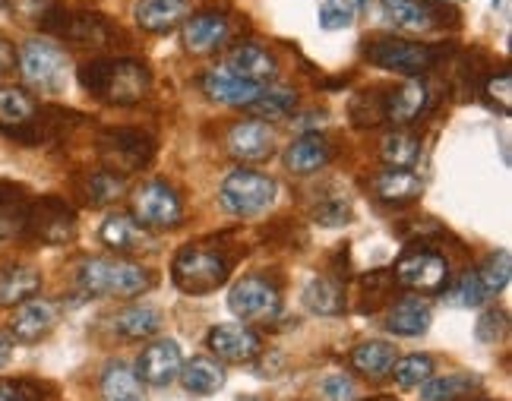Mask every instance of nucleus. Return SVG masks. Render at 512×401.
Listing matches in <instances>:
<instances>
[{"label":"nucleus","instance_id":"f257e3e1","mask_svg":"<svg viewBox=\"0 0 512 401\" xmlns=\"http://www.w3.org/2000/svg\"><path fill=\"white\" fill-rule=\"evenodd\" d=\"M80 86L98 102L127 108L146 98L152 73L136 57H92L80 67Z\"/></svg>","mask_w":512,"mask_h":401},{"label":"nucleus","instance_id":"f03ea898","mask_svg":"<svg viewBox=\"0 0 512 401\" xmlns=\"http://www.w3.org/2000/svg\"><path fill=\"white\" fill-rule=\"evenodd\" d=\"M76 285L86 297H140L155 285V275L121 256H92L76 269Z\"/></svg>","mask_w":512,"mask_h":401},{"label":"nucleus","instance_id":"7ed1b4c3","mask_svg":"<svg viewBox=\"0 0 512 401\" xmlns=\"http://www.w3.org/2000/svg\"><path fill=\"white\" fill-rule=\"evenodd\" d=\"M228 275H231V259L225 256V250L209 244H187L177 250L171 263L174 285L193 297L219 291L228 282Z\"/></svg>","mask_w":512,"mask_h":401},{"label":"nucleus","instance_id":"20e7f679","mask_svg":"<svg viewBox=\"0 0 512 401\" xmlns=\"http://www.w3.org/2000/svg\"><path fill=\"white\" fill-rule=\"evenodd\" d=\"M364 57L380 70L418 79L440 64L443 48L424 45V42H408V38H396V35H380V38H370L364 45Z\"/></svg>","mask_w":512,"mask_h":401},{"label":"nucleus","instance_id":"39448f33","mask_svg":"<svg viewBox=\"0 0 512 401\" xmlns=\"http://www.w3.org/2000/svg\"><path fill=\"white\" fill-rule=\"evenodd\" d=\"M95 155L105 171L130 177L149 168L155 155V139L133 127H108L95 136Z\"/></svg>","mask_w":512,"mask_h":401},{"label":"nucleus","instance_id":"423d86ee","mask_svg":"<svg viewBox=\"0 0 512 401\" xmlns=\"http://www.w3.org/2000/svg\"><path fill=\"white\" fill-rule=\"evenodd\" d=\"M80 225H76V209L61 196H42L32 199L26 206V222H23V234L35 244L45 247H67L76 237Z\"/></svg>","mask_w":512,"mask_h":401},{"label":"nucleus","instance_id":"0eeeda50","mask_svg":"<svg viewBox=\"0 0 512 401\" xmlns=\"http://www.w3.org/2000/svg\"><path fill=\"white\" fill-rule=\"evenodd\" d=\"M16 67H19V73H23L26 86L54 95L67 86L70 57L64 48L48 42V38H29V42L16 54Z\"/></svg>","mask_w":512,"mask_h":401},{"label":"nucleus","instance_id":"6e6552de","mask_svg":"<svg viewBox=\"0 0 512 401\" xmlns=\"http://www.w3.org/2000/svg\"><path fill=\"white\" fill-rule=\"evenodd\" d=\"M38 29L64 38L70 45H83V48H108L117 35L108 16L95 13V10H67L61 4L45 16V23Z\"/></svg>","mask_w":512,"mask_h":401},{"label":"nucleus","instance_id":"1a4fd4ad","mask_svg":"<svg viewBox=\"0 0 512 401\" xmlns=\"http://www.w3.org/2000/svg\"><path fill=\"white\" fill-rule=\"evenodd\" d=\"M228 307L241 323L269 326L282 313V291L275 282H269L266 275H244L241 282L231 288Z\"/></svg>","mask_w":512,"mask_h":401},{"label":"nucleus","instance_id":"9d476101","mask_svg":"<svg viewBox=\"0 0 512 401\" xmlns=\"http://www.w3.org/2000/svg\"><path fill=\"white\" fill-rule=\"evenodd\" d=\"M275 190L279 187H275V180L269 174L238 168L222 180L219 199H222L225 212L238 215V218H250V215H260L272 206Z\"/></svg>","mask_w":512,"mask_h":401},{"label":"nucleus","instance_id":"9b49d317","mask_svg":"<svg viewBox=\"0 0 512 401\" xmlns=\"http://www.w3.org/2000/svg\"><path fill=\"white\" fill-rule=\"evenodd\" d=\"M130 215L149 231H165V228H177L184 218V203L177 190L165 180H146L143 187H136L130 193Z\"/></svg>","mask_w":512,"mask_h":401},{"label":"nucleus","instance_id":"f8f14e48","mask_svg":"<svg viewBox=\"0 0 512 401\" xmlns=\"http://www.w3.org/2000/svg\"><path fill=\"white\" fill-rule=\"evenodd\" d=\"M396 285L415 294H440L449 285V259L430 247H411L399 256Z\"/></svg>","mask_w":512,"mask_h":401},{"label":"nucleus","instance_id":"ddd939ff","mask_svg":"<svg viewBox=\"0 0 512 401\" xmlns=\"http://www.w3.org/2000/svg\"><path fill=\"white\" fill-rule=\"evenodd\" d=\"M380 10L386 16V23H392L402 32H437L446 26H459L456 13L446 4H430V0H380Z\"/></svg>","mask_w":512,"mask_h":401},{"label":"nucleus","instance_id":"4468645a","mask_svg":"<svg viewBox=\"0 0 512 401\" xmlns=\"http://www.w3.org/2000/svg\"><path fill=\"white\" fill-rule=\"evenodd\" d=\"M206 345L219 364H253V360L263 354L260 335L244 323L215 326L206 338Z\"/></svg>","mask_w":512,"mask_h":401},{"label":"nucleus","instance_id":"2eb2a0df","mask_svg":"<svg viewBox=\"0 0 512 401\" xmlns=\"http://www.w3.org/2000/svg\"><path fill=\"white\" fill-rule=\"evenodd\" d=\"M225 146L228 152L238 158L244 165H260L266 158L275 152V133L266 120H256V117H247V120H238L228 136H225Z\"/></svg>","mask_w":512,"mask_h":401},{"label":"nucleus","instance_id":"dca6fc26","mask_svg":"<svg viewBox=\"0 0 512 401\" xmlns=\"http://www.w3.org/2000/svg\"><path fill=\"white\" fill-rule=\"evenodd\" d=\"M228 32L231 23L228 16L219 10H203V13H193L181 23V42L190 54H212L219 51L228 42Z\"/></svg>","mask_w":512,"mask_h":401},{"label":"nucleus","instance_id":"f3484780","mask_svg":"<svg viewBox=\"0 0 512 401\" xmlns=\"http://www.w3.org/2000/svg\"><path fill=\"white\" fill-rule=\"evenodd\" d=\"M181 367H184V354H181V345L171 342V338H159V342H152L140 360H136V376H140V383L146 386H171L177 376H181Z\"/></svg>","mask_w":512,"mask_h":401},{"label":"nucleus","instance_id":"a211bd4d","mask_svg":"<svg viewBox=\"0 0 512 401\" xmlns=\"http://www.w3.org/2000/svg\"><path fill=\"white\" fill-rule=\"evenodd\" d=\"M57 326V307L45 297H32L26 304H19L13 319H10V338L23 345H35L42 342L45 335H51V329Z\"/></svg>","mask_w":512,"mask_h":401},{"label":"nucleus","instance_id":"6ab92c4d","mask_svg":"<svg viewBox=\"0 0 512 401\" xmlns=\"http://www.w3.org/2000/svg\"><path fill=\"white\" fill-rule=\"evenodd\" d=\"M225 70L247 79V83H253V86H269L275 79V73H279V60H275V54L263 45L241 42L228 51Z\"/></svg>","mask_w":512,"mask_h":401},{"label":"nucleus","instance_id":"aec40b11","mask_svg":"<svg viewBox=\"0 0 512 401\" xmlns=\"http://www.w3.org/2000/svg\"><path fill=\"white\" fill-rule=\"evenodd\" d=\"M200 89H203V95L209 98V102L228 105V108H250L263 92V86H253V83H247V79H241V76H234L225 67H215V70L203 73Z\"/></svg>","mask_w":512,"mask_h":401},{"label":"nucleus","instance_id":"412c9836","mask_svg":"<svg viewBox=\"0 0 512 401\" xmlns=\"http://www.w3.org/2000/svg\"><path fill=\"white\" fill-rule=\"evenodd\" d=\"M430 89L421 83V79H408L399 89H383V114L386 124H415V120L430 108Z\"/></svg>","mask_w":512,"mask_h":401},{"label":"nucleus","instance_id":"4be33fe9","mask_svg":"<svg viewBox=\"0 0 512 401\" xmlns=\"http://www.w3.org/2000/svg\"><path fill=\"white\" fill-rule=\"evenodd\" d=\"M102 244L117 250V253H146L155 247V237L149 228H143L133 215L117 212L108 215L102 225Z\"/></svg>","mask_w":512,"mask_h":401},{"label":"nucleus","instance_id":"5701e85b","mask_svg":"<svg viewBox=\"0 0 512 401\" xmlns=\"http://www.w3.org/2000/svg\"><path fill=\"white\" fill-rule=\"evenodd\" d=\"M73 193H76V199H83L86 206L102 209V206L117 203V199H124V193H127V177L111 174L105 168L86 171V174H76L73 177Z\"/></svg>","mask_w":512,"mask_h":401},{"label":"nucleus","instance_id":"b1692460","mask_svg":"<svg viewBox=\"0 0 512 401\" xmlns=\"http://www.w3.org/2000/svg\"><path fill=\"white\" fill-rule=\"evenodd\" d=\"M332 155H336V149L323 133H304L285 149V168L291 174L307 177L313 171H323L332 162Z\"/></svg>","mask_w":512,"mask_h":401},{"label":"nucleus","instance_id":"393cba45","mask_svg":"<svg viewBox=\"0 0 512 401\" xmlns=\"http://www.w3.org/2000/svg\"><path fill=\"white\" fill-rule=\"evenodd\" d=\"M190 16V0H136L133 19L143 32H171Z\"/></svg>","mask_w":512,"mask_h":401},{"label":"nucleus","instance_id":"a878e982","mask_svg":"<svg viewBox=\"0 0 512 401\" xmlns=\"http://www.w3.org/2000/svg\"><path fill=\"white\" fill-rule=\"evenodd\" d=\"M370 190L386 206H408L424 193V184L408 168H386L370 180Z\"/></svg>","mask_w":512,"mask_h":401},{"label":"nucleus","instance_id":"bb28decb","mask_svg":"<svg viewBox=\"0 0 512 401\" xmlns=\"http://www.w3.org/2000/svg\"><path fill=\"white\" fill-rule=\"evenodd\" d=\"M42 291V272L29 263L0 266V307H19Z\"/></svg>","mask_w":512,"mask_h":401},{"label":"nucleus","instance_id":"cd10ccee","mask_svg":"<svg viewBox=\"0 0 512 401\" xmlns=\"http://www.w3.org/2000/svg\"><path fill=\"white\" fill-rule=\"evenodd\" d=\"M433 310L421 297H399L386 313V329L399 338H418L430 329Z\"/></svg>","mask_w":512,"mask_h":401},{"label":"nucleus","instance_id":"c85d7f7f","mask_svg":"<svg viewBox=\"0 0 512 401\" xmlns=\"http://www.w3.org/2000/svg\"><path fill=\"white\" fill-rule=\"evenodd\" d=\"M396 360H399L396 345L383 342V338H370V342H361L351 351V370L367 379H383V376H389Z\"/></svg>","mask_w":512,"mask_h":401},{"label":"nucleus","instance_id":"c756f323","mask_svg":"<svg viewBox=\"0 0 512 401\" xmlns=\"http://www.w3.org/2000/svg\"><path fill=\"white\" fill-rule=\"evenodd\" d=\"M162 329V313L146 304L124 307L121 313L111 316V332L127 338V342H140V338H152Z\"/></svg>","mask_w":512,"mask_h":401},{"label":"nucleus","instance_id":"7c9ffc66","mask_svg":"<svg viewBox=\"0 0 512 401\" xmlns=\"http://www.w3.org/2000/svg\"><path fill=\"white\" fill-rule=\"evenodd\" d=\"M304 307L317 316H339L345 310V285L332 275L310 278L304 288Z\"/></svg>","mask_w":512,"mask_h":401},{"label":"nucleus","instance_id":"2f4dec72","mask_svg":"<svg viewBox=\"0 0 512 401\" xmlns=\"http://www.w3.org/2000/svg\"><path fill=\"white\" fill-rule=\"evenodd\" d=\"M177 379H181L190 395H215L225 386V367L215 357H193L190 364L181 367Z\"/></svg>","mask_w":512,"mask_h":401},{"label":"nucleus","instance_id":"473e14b6","mask_svg":"<svg viewBox=\"0 0 512 401\" xmlns=\"http://www.w3.org/2000/svg\"><path fill=\"white\" fill-rule=\"evenodd\" d=\"M418 389H421V401H465L481 392V379L465 376V373L430 376Z\"/></svg>","mask_w":512,"mask_h":401},{"label":"nucleus","instance_id":"72a5a7b5","mask_svg":"<svg viewBox=\"0 0 512 401\" xmlns=\"http://www.w3.org/2000/svg\"><path fill=\"white\" fill-rule=\"evenodd\" d=\"M38 111V102L23 86H0V130H16L26 120H32Z\"/></svg>","mask_w":512,"mask_h":401},{"label":"nucleus","instance_id":"f704fd0d","mask_svg":"<svg viewBox=\"0 0 512 401\" xmlns=\"http://www.w3.org/2000/svg\"><path fill=\"white\" fill-rule=\"evenodd\" d=\"M102 398L105 401H146V386L136 370L127 364H111L102 373Z\"/></svg>","mask_w":512,"mask_h":401},{"label":"nucleus","instance_id":"c9c22d12","mask_svg":"<svg viewBox=\"0 0 512 401\" xmlns=\"http://www.w3.org/2000/svg\"><path fill=\"white\" fill-rule=\"evenodd\" d=\"M294 108H298V92L294 89H285V86H263L260 98L247 108L256 120H285Z\"/></svg>","mask_w":512,"mask_h":401},{"label":"nucleus","instance_id":"e433bc0d","mask_svg":"<svg viewBox=\"0 0 512 401\" xmlns=\"http://www.w3.org/2000/svg\"><path fill=\"white\" fill-rule=\"evenodd\" d=\"M380 158L386 168H411L421 158V139L405 130H392L380 139Z\"/></svg>","mask_w":512,"mask_h":401},{"label":"nucleus","instance_id":"4c0bfd02","mask_svg":"<svg viewBox=\"0 0 512 401\" xmlns=\"http://www.w3.org/2000/svg\"><path fill=\"white\" fill-rule=\"evenodd\" d=\"M348 117L351 124L358 130H373L386 124V114H383V89H364L351 98L348 105Z\"/></svg>","mask_w":512,"mask_h":401},{"label":"nucleus","instance_id":"58836bf2","mask_svg":"<svg viewBox=\"0 0 512 401\" xmlns=\"http://www.w3.org/2000/svg\"><path fill=\"white\" fill-rule=\"evenodd\" d=\"M396 275H392L389 269H377V272H367L361 278V310L364 313H373V310H380L386 307L392 297H396Z\"/></svg>","mask_w":512,"mask_h":401},{"label":"nucleus","instance_id":"ea45409f","mask_svg":"<svg viewBox=\"0 0 512 401\" xmlns=\"http://www.w3.org/2000/svg\"><path fill=\"white\" fill-rule=\"evenodd\" d=\"M389 376L396 379L399 389H418L421 383L433 376V360L427 354H408V357H399L396 364H392Z\"/></svg>","mask_w":512,"mask_h":401},{"label":"nucleus","instance_id":"a19ab883","mask_svg":"<svg viewBox=\"0 0 512 401\" xmlns=\"http://www.w3.org/2000/svg\"><path fill=\"white\" fill-rule=\"evenodd\" d=\"M51 386L35 376H0V401H48Z\"/></svg>","mask_w":512,"mask_h":401},{"label":"nucleus","instance_id":"79ce46f5","mask_svg":"<svg viewBox=\"0 0 512 401\" xmlns=\"http://www.w3.org/2000/svg\"><path fill=\"white\" fill-rule=\"evenodd\" d=\"M475 275L481 278V285H484L487 297L500 294V291L509 285V275H512V256H509V250L490 253V256L484 259V266H481Z\"/></svg>","mask_w":512,"mask_h":401},{"label":"nucleus","instance_id":"37998d69","mask_svg":"<svg viewBox=\"0 0 512 401\" xmlns=\"http://www.w3.org/2000/svg\"><path fill=\"white\" fill-rule=\"evenodd\" d=\"M61 4V0H4L7 13L23 26H42L45 16Z\"/></svg>","mask_w":512,"mask_h":401},{"label":"nucleus","instance_id":"c03bdc74","mask_svg":"<svg viewBox=\"0 0 512 401\" xmlns=\"http://www.w3.org/2000/svg\"><path fill=\"white\" fill-rule=\"evenodd\" d=\"M446 297H449V304H456V307H481L487 300V291L475 272H465L459 282L449 288Z\"/></svg>","mask_w":512,"mask_h":401},{"label":"nucleus","instance_id":"a18cd8bd","mask_svg":"<svg viewBox=\"0 0 512 401\" xmlns=\"http://www.w3.org/2000/svg\"><path fill=\"white\" fill-rule=\"evenodd\" d=\"M506 332H509V316H506V310H497V307L484 310L481 319H478V326H475V338H478V342H484V345L503 342Z\"/></svg>","mask_w":512,"mask_h":401},{"label":"nucleus","instance_id":"49530a36","mask_svg":"<svg viewBox=\"0 0 512 401\" xmlns=\"http://www.w3.org/2000/svg\"><path fill=\"white\" fill-rule=\"evenodd\" d=\"M354 23V4L351 0H323L320 4V26L326 32L348 29Z\"/></svg>","mask_w":512,"mask_h":401},{"label":"nucleus","instance_id":"de8ad7c7","mask_svg":"<svg viewBox=\"0 0 512 401\" xmlns=\"http://www.w3.org/2000/svg\"><path fill=\"white\" fill-rule=\"evenodd\" d=\"M313 218H317L323 228H342L351 218V203L345 196H329L317 209H313Z\"/></svg>","mask_w":512,"mask_h":401},{"label":"nucleus","instance_id":"09e8293b","mask_svg":"<svg viewBox=\"0 0 512 401\" xmlns=\"http://www.w3.org/2000/svg\"><path fill=\"white\" fill-rule=\"evenodd\" d=\"M484 92H487V98L494 105H500L503 111H509V98H512V76H509V70H500V73H494L484 83Z\"/></svg>","mask_w":512,"mask_h":401},{"label":"nucleus","instance_id":"8fccbe9b","mask_svg":"<svg viewBox=\"0 0 512 401\" xmlns=\"http://www.w3.org/2000/svg\"><path fill=\"white\" fill-rule=\"evenodd\" d=\"M26 206V190L13 184V180H0V212H23Z\"/></svg>","mask_w":512,"mask_h":401},{"label":"nucleus","instance_id":"3c124183","mask_svg":"<svg viewBox=\"0 0 512 401\" xmlns=\"http://www.w3.org/2000/svg\"><path fill=\"white\" fill-rule=\"evenodd\" d=\"M326 401H354V383L348 376H329L320 383Z\"/></svg>","mask_w":512,"mask_h":401},{"label":"nucleus","instance_id":"603ef678","mask_svg":"<svg viewBox=\"0 0 512 401\" xmlns=\"http://www.w3.org/2000/svg\"><path fill=\"white\" fill-rule=\"evenodd\" d=\"M16 70V48L10 38L0 35V79H7Z\"/></svg>","mask_w":512,"mask_h":401},{"label":"nucleus","instance_id":"864d4df0","mask_svg":"<svg viewBox=\"0 0 512 401\" xmlns=\"http://www.w3.org/2000/svg\"><path fill=\"white\" fill-rule=\"evenodd\" d=\"M10 357H13V338L10 332H0V370L10 364Z\"/></svg>","mask_w":512,"mask_h":401},{"label":"nucleus","instance_id":"5fc2aeb1","mask_svg":"<svg viewBox=\"0 0 512 401\" xmlns=\"http://www.w3.org/2000/svg\"><path fill=\"white\" fill-rule=\"evenodd\" d=\"M364 401H399L396 395H373V398H364Z\"/></svg>","mask_w":512,"mask_h":401},{"label":"nucleus","instance_id":"6e6d98bb","mask_svg":"<svg viewBox=\"0 0 512 401\" xmlns=\"http://www.w3.org/2000/svg\"><path fill=\"white\" fill-rule=\"evenodd\" d=\"M238 401H266V398H260V395H244V398H238Z\"/></svg>","mask_w":512,"mask_h":401},{"label":"nucleus","instance_id":"4d7b16f0","mask_svg":"<svg viewBox=\"0 0 512 401\" xmlns=\"http://www.w3.org/2000/svg\"><path fill=\"white\" fill-rule=\"evenodd\" d=\"M430 4H446L449 7V4H459V0H430Z\"/></svg>","mask_w":512,"mask_h":401}]
</instances>
